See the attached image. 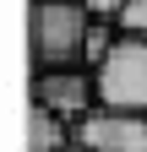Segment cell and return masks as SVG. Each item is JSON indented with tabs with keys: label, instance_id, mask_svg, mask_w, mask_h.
Segmentation results:
<instances>
[{
	"label": "cell",
	"instance_id": "1",
	"mask_svg": "<svg viewBox=\"0 0 147 152\" xmlns=\"http://www.w3.org/2000/svg\"><path fill=\"white\" fill-rule=\"evenodd\" d=\"M87 16L82 0H33V60L38 71H54V65H82V49H87Z\"/></svg>",
	"mask_w": 147,
	"mask_h": 152
},
{
	"label": "cell",
	"instance_id": "2",
	"mask_svg": "<svg viewBox=\"0 0 147 152\" xmlns=\"http://www.w3.org/2000/svg\"><path fill=\"white\" fill-rule=\"evenodd\" d=\"M98 82V109H136L147 114V38L120 33L115 49L93 65Z\"/></svg>",
	"mask_w": 147,
	"mask_h": 152
},
{
	"label": "cell",
	"instance_id": "3",
	"mask_svg": "<svg viewBox=\"0 0 147 152\" xmlns=\"http://www.w3.org/2000/svg\"><path fill=\"white\" fill-rule=\"evenodd\" d=\"M33 103H44L54 109L60 120H87V114L98 109V82H93V71H82V65H54V71H38L33 76Z\"/></svg>",
	"mask_w": 147,
	"mask_h": 152
},
{
	"label": "cell",
	"instance_id": "4",
	"mask_svg": "<svg viewBox=\"0 0 147 152\" xmlns=\"http://www.w3.org/2000/svg\"><path fill=\"white\" fill-rule=\"evenodd\" d=\"M76 147L82 152H147V114L93 109L87 120H76Z\"/></svg>",
	"mask_w": 147,
	"mask_h": 152
},
{
	"label": "cell",
	"instance_id": "5",
	"mask_svg": "<svg viewBox=\"0 0 147 152\" xmlns=\"http://www.w3.org/2000/svg\"><path fill=\"white\" fill-rule=\"evenodd\" d=\"M71 141H76V125L60 120L44 103H33V114H27V152H65Z\"/></svg>",
	"mask_w": 147,
	"mask_h": 152
},
{
	"label": "cell",
	"instance_id": "6",
	"mask_svg": "<svg viewBox=\"0 0 147 152\" xmlns=\"http://www.w3.org/2000/svg\"><path fill=\"white\" fill-rule=\"evenodd\" d=\"M115 27L131 33V38H147V0H125L120 16H115Z\"/></svg>",
	"mask_w": 147,
	"mask_h": 152
},
{
	"label": "cell",
	"instance_id": "7",
	"mask_svg": "<svg viewBox=\"0 0 147 152\" xmlns=\"http://www.w3.org/2000/svg\"><path fill=\"white\" fill-rule=\"evenodd\" d=\"M82 6H87V16H98V22H115L125 0H82Z\"/></svg>",
	"mask_w": 147,
	"mask_h": 152
}]
</instances>
